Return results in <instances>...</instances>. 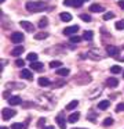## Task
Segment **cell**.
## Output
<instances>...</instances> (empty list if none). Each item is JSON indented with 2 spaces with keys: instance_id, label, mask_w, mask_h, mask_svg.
<instances>
[{
  "instance_id": "cell-43",
  "label": "cell",
  "mask_w": 124,
  "mask_h": 129,
  "mask_svg": "<svg viewBox=\"0 0 124 129\" xmlns=\"http://www.w3.org/2000/svg\"><path fill=\"white\" fill-rule=\"evenodd\" d=\"M123 78H124V72H123Z\"/></svg>"
},
{
  "instance_id": "cell-36",
  "label": "cell",
  "mask_w": 124,
  "mask_h": 129,
  "mask_svg": "<svg viewBox=\"0 0 124 129\" xmlns=\"http://www.w3.org/2000/svg\"><path fill=\"white\" fill-rule=\"evenodd\" d=\"M85 0H74V7H80L83 6V3H84Z\"/></svg>"
},
{
  "instance_id": "cell-14",
  "label": "cell",
  "mask_w": 124,
  "mask_h": 129,
  "mask_svg": "<svg viewBox=\"0 0 124 129\" xmlns=\"http://www.w3.org/2000/svg\"><path fill=\"white\" fill-rule=\"evenodd\" d=\"M109 106H110L109 100H101L98 103V108L99 110H106V108H109Z\"/></svg>"
},
{
  "instance_id": "cell-8",
  "label": "cell",
  "mask_w": 124,
  "mask_h": 129,
  "mask_svg": "<svg viewBox=\"0 0 124 129\" xmlns=\"http://www.w3.org/2000/svg\"><path fill=\"white\" fill-rule=\"evenodd\" d=\"M21 26L25 29V31H28V32H33L35 31V26H33V24L32 22H29V21H21Z\"/></svg>"
},
{
  "instance_id": "cell-34",
  "label": "cell",
  "mask_w": 124,
  "mask_h": 129,
  "mask_svg": "<svg viewBox=\"0 0 124 129\" xmlns=\"http://www.w3.org/2000/svg\"><path fill=\"white\" fill-rule=\"evenodd\" d=\"M87 118L91 121V122H95V112H94V111H91L90 114L87 115Z\"/></svg>"
},
{
  "instance_id": "cell-7",
  "label": "cell",
  "mask_w": 124,
  "mask_h": 129,
  "mask_svg": "<svg viewBox=\"0 0 124 129\" xmlns=\"http://www.w3.org/2000/svg\"><path fill=\"white\" fill-rule=\"evenodd\" d=\"M7 101H8V104H10V106H19V104L22 103V100H21V97H19V96H10Z\"/></svg>"
},
{
  "instance_id": "cell-31",
  "label": "cell",
  "mask_w": 124,
  "mask_h": 129,
  "mask_svg": "<svg viewBox=\"0 0 124 129\" xmlns=\"http://www.w3.org/2000/svg\"><path fill=\"white\" fill-rule=\"evenodd\" d=\"M124 111V103H118L116 106V112H123Z\"/></svg>"
},
{
  "instance_id": "cell-3",
  "label": "cell",
  "mask_w": 124,
  "mask_h": 129,
  "mask_svg": "<svg viewBox=\"0 0 124 129\" xmlns=\"http://www.w3.org/2000/svg\"><path fill=\"white\" fill-rule=\"evenodd\" d=\"M106 53L109 54L110 57H114V58H117L118 54H120V49H118L117 46L110 45V46H107V47H106Z\"/></svg>"
},
{
  "instance_id": "cell-21",
  "label": "cell",
  "mask_w": 124,
  "mask_h": 129,
  "mask_svg": "<svg viewBox=\"0 0 124 129\" xmlns=\"http://www.w3.org/2000/svg\"><path fill=\"white\" fill-rule=\"evenodd\" d=\"M77 106H79V101H77V100H73V101H70V103L66 106V110H68V111H72V110H74Z\"/></svg>"
},
{
  "instance_id": "cell-41",
  "label": "cell",
  "mask_w": 124,
  "mask_h": 129,
  "mask_svg": "<svg viewBox=\"0 0 124 129\" xmlns=\"http://www.w3.org/2000/svg\"><path fill=\"white\" fill-rule=\"evenodd\" d=\"M2 129H8V128H7V126H2Z\"/></svg>"
},
{
  "instance_id": "cell-28",
  "label": "cell",
  "mask_w": 124,
  "mask_h": 129,
  "mask_svg": "<svg viewBox=\"0 0 124 129\" xmlns=\"http://www.w3.org/2000/svg\"><path fill=\"white\" fill-rule=\"evenodd\" d=\"M116 29H118V31H123L124 29V20H121V21H118V22H116Z\"/></svg>"
},
{
  "instance_id": "cell-25",
  "label": "cell",
  "mask_w": 124,
  "mask_h": 129,
  "mask_svg": "<svg viewBox=\"0 0 124 129\" xmlns=\"http://www.w3.org/2000/svg\"><path fill=\"white\" fill-rule=\"evenodd\" d=\"M50 67H51V68H57V70H58V68L62 67V62L55 60V61H51V62H50Z\"/></svg>"
},
{
  "instance_id": "cell-26",
  "label": "cell",
  "mask_w": 124,
  "mask_h": 129,
  "mask_svg": "<svg viewBox=\"0 0 124 129\" xmlns=\"http://www.w3.org/2000/svg\"><path fill=\"white\" fill-rule=\"evenodd\" d=\"M110 72L112 74H120L121 72V67H118V65H113V67H110Z\"/></svg>"
},
{
  "instance_id": "cell-44",
  "label": "cell",
  "mask_w": 124,
  "mask_h": 129,
  "mask_svg": "<svg viewBox=\"0 0 124 129\" xmlns=\"http://www.w3.org/2000/svg\"><path fill=\"white\" fill-rule=\"evenodd\" d=\"M73 129H79V128H73Z\"/></svg>"
},
{
  "instance_id": "cell-19",
  "label": "cell",
  "mask_w": 124,
  "mask_h": 129,
  "mask_svg": "<svg viewBox=\"0 0 124 129\" xmlns=\"http://www.w3.org/2000/svg\"><path fill=\"white\" fill-rule=\"evenodd\" d=\"M28 125L26 123H21V122H14L11 125V129H26Z\"/></svg>"
},
{
  "instance_id": "cell-40",
  "label": "cell",
  "mask_w": 124,
  "mask_h": 129,
  "mask_svg": "<svg viewBox=\"0 0 124 129\" xmlns=\"http://www.w3.org/2000/svg\"><path fill=\"white\" fill-rule=\"evenodd\" d=\"M117 58H118V60H121V61H124V57H123V58H120V57H117Z\"/></svg>"
},
{
  "instance_id": "cell-6",
  "label": "cell",
  "mask_w": 124,
  "mask_h": 129,
  "mask_svg": "<svg viewBox=\"0 0 124 129\" xmlns=\"http://www.w3.org/2000/svg\"><path fill=\"white\" fill-rule=\"evenodd\" d=\"M22 40H24V34H21V32H14V34H11V42L13 43H21Z\"/></svg>"
},
{
  "instance_id": "cell-10",
  "label": "cell",
  "mask_w": 124,
  "mask_h": 129,
  "mask_svg": "<svg viewBox=\"0 0 124 129\" xmlns=\"http://www.w3.org/2000/svg\"><path fill=\"white\" fill-rule=\"evenodd\" d=\"M30 67H32V70L33 71H43V68H44V65H43V62H39V61H35V62H30Z\"/></svg>"
},
{
  "instance_id": "cell-27",
  "label": "cell",
  "mask_w": 124,
  "mask_h": 129,
  "mask_svg": "<svg viewBox=\"0 0 124 129\" xmlns=\"http://www.w3.org/2000/svg\"><path fill=\"white\" fill-rule=\"evenodd\" d=\"M81 42V38L77 36V35H73V36H70V43H80Z\"/></svg>"
},
{
  "instance_id": "cell-37",
  "label": "cell",
  "mask_w": 124,
  "mask_h": 129,
  "mask_svg": "<svg viewBox=\"0 0 124 129\" xmlns=\"http://www.w3.org/2000/svg\"><path fill=\"white\" fill-rule=\"evenodd\" d=\"M44 122H46V118H40L39 122H37V126H39V128H41V126L44 125Z\"/></svg>"
},
{
  "instance_id": "cell-12",
  "label": "cell",
  "mask_w": 124,
  "mask_h": 129,
  "mask_svg": "<svg viewBox=\"0 0 124 129\" xmlns=\"http://www.w3.org/2000/svg\"><path fill=\"white\" fill-rule=\"evenodd\" d=\"M90 11H92V13H102V11H103V7H102L101 4H91V6H90Z\"/></svg>"
},
{
  "instance_id": "cell-2",
  "label": "cell",
  "mask_w": 124,
  "mask_h": 129,
  "mask_svg": "<svg viewBox=\"0 0 124 129\" xmlns=\"http://www.w3.org/2000/svg\"><path fill=\"white\" fill-rule=\"evenodd\" d=\"M15 114H17V111H15V110H13V108H3L2 110V118L4 121L11 119L13 117H15Z\"/></svg>"
},
{
  "instance_id": "cell-15",
  "label": "cell",
  "mask_w": 124,
  "mask_h": 129,
  "mask_svg": "<svg viewBox=\"0 0 124 129\" xmlns=\"http://www.w3.org/2000/svg\"><path fill=\"white\" fill-rule=\"evenodd\" d=\"M106 85H107L109 87H116V86L118 85V79H117V78H109V79L106 81Z\"/></svg>"
},
{
  "instance_id": "cell-5",
  "label": "cell",
  "mask_w": 124,
  "mask_h": 129,
  "mask_svg": "<svg viewBox=\"0 0 124 129\" xmlns=\"http://www.w3.org/2000/svg\"><path fill=\"white\" fill-rule=\"evenodd\" d=\"M58 122V126H59L61 129H66V122H65V114L63 112H59V114L57 115V119H55Z\"/></svg>"
},
{
  "instance_id": "cell-13",
  "label": "cell",
  "mask_w": 124,
  "mask_h": 129,
  "mask_svg": "<svg viewBox=\"0 0 124 129\" xmlns=\"http://www.w3.org/2000/svg\"><path fill=\"white\" fill-rule=\"evenodd\" d=\"M80 118V112H72L70 115H69V118H68V121L70 123H74V122H77V119Z\"/></svg>"
},
{
  "instance_id": "cell-29",
  "label": "cell",
  "mask_w": 124,
  "mask_h": 129,
  "mask_svg": "<svg viewBox=\"0 0 124 129\" xmlns=\"http://www.w3.org/2000/svg\"><path fill=\"white\" fill-rule=\"evenodd\" d=\"M110 125H113V118H105L103 119V126H110Z\"/></svg>"
},
{
  "instance_id": "cell-16",
  "label": "cell",
  "mask_w": 124,
  "mask_h": 129,
  "mask_svg": "<svg viewBox=\"0 0 124 129\" xmlns=\"http://www.w3.org/2000/svg\"><path fill=\"white\" fill-rule=\"evenodd\" d=\"M59 18L63 21V22H69V21H72V15L69 14V13H61Z\"/></svg>"
},
{
  "instance_id": "cell-23",
  "label": "cell",
  "mask_w": 124,
  "mask_h": 129,
  "mask_svg": "<svg viewBox=\"0 0 124 129\" xmlns=\"http://www.w3.org/2000/svg\"><path fill=\"white\" fill-rule=\"evenodd\" d=\"M47 25H48V18H47V17H43L40 21H39V28L43 29V28H46Z\"/></svg>"
},
{
  "instance_id": "cell-30",
  "label": "cell",
  "mask_w": 124,
  "mask_h": 129,
  "mask_svg": "<svg viewBox=\"0 0 124 129\" xmlns=\"http://www.w3.org/2000/svg\"><path fill=\"white\" fill-rule=\"evenodd\" d=\"M112 18H114V14H113V13H105L103 14V20L105 21H109V20H112Z\"/></svg>"
},
{
  "instance_id": "cell-38",
  "label": "cell",
  "mask_w": 124,
  "mask_h": 129,
  "mask_svg": "<svg viewBox=\"0 0 124 129\" xmlns=\"http://www.w3.org/2000/svg\"><path fill=\"white\" fill-rule=\"evenodd\" d=\"M118 6H120V9L124 10V0H120V2H118Z\"/></svg>"
},
{
  "instance_id": "cell-1",
  "label": "cell",
  "mask_w": 124,
  "mask_h": 129,
  "mask_svg": "<svg viewBox=\"0 0 124 129\" xmlns=\"http://www.w3.org/2000/svg\"><path fill=\"white\" fill-rule=\"evenodd\" d=\"M46 9V3L44 2H39V0H33V2H28L26 3V10L30 13H39L41 10Z\"/></svg>"
},
{
  "instance_id": "cell-33",
  "label": "cell",
  "mask_w": 124,
  "mask_h": 129,
  "mask_svg": "<svg viewBox=\"0 0 124 129\" xmlns=\"http://www.w3.org/2000/svg\"><path fill=\"white\" fill-rule=\"evenodd\" d=\"M15 65H17V67H24V65H25V61H24L22 58H17V60H15Z\"/></svg>"
},
{
  "instance_id": "cell-22",
  "label": "cell",
  "mask_w": 124,
  "mask_h": 129,
  "mask_svg": "<svg viewBox=\"0 0 124 129\" xmlns=\"http://www.w3.org/2000/svg\"><path fill=\"white\" fill-rule=\"evenodd\" d=\"M47 38H48V34H47V32H40V34L35 35L36 40H43V39H47Z\"/></svg>"
},
{
  "instance_id": "cell-11",
  "label": "cell",
  "mask_w": 124,
  "mask_h": 129,
  "mask_svg": "<svg viewBox=\"0 0 124 129\" xmlns=\"http://www.w3.org/2000/svg\"><path fill=\"white\" fill-rule=\"evenodd\" d=\"M22 53H24V47H22V46H17L15 49H13V51H11V56L18 57V56H21Z\"/></svg>"
},
{
  "instance_id": "cell-39",
  "label": "cell",
  "mask_w": 124,
  "mask_h": 129,
  "mask_svg": "<svg viewBox=\"0 0 124 129\" xmlns=\"http://www.w3.org/2000/svg\"><path fill=\"white\" fill-rule=\"evenodd\" d=\"M43 129H54V126H46V128H43Z\"/></svg>"
},
{
  "instance_id": "cell-18",
  "label": "cell",
  "mask_w": 124,
  "mask_h": 129,
  "mask_svg": "<svg viewBox=\"0 0 124 129\" xmlns=\"http://www.w3.org/2000/svg\"><path fill=\"white\" fill-rule=\"evenodd\" d=\"M83 39L88 40V42H91V40L94 39V32L92 31H85L84 35H83Z\"/></svg>"
},
{
  "instance_id": "cell-9",
  "label": "cell",
  "mask_w": 124,
  "mask_h": 129,
  "mask_svg": "<svg viewBox=\"0 0 124 129\" xmlns=\"http://www.w3.org/2000/svg\"><path fill=\"white\" fill-rule=\"evenodd\" d=\"M21 76L24 79H33V74H32V71L30 70H28V68H22V71H21Z\"/></svg>"
},
{
  "instance_id": "cell-4",
  "label": "cell",
  "mask_w": 124,
  "mask_h": 129,
  "mask_svg": "<svg viewBox=\"0 0 124 129\" xmlns=\"http://www.w3.org/2000/svg\"><path fill=\"white\" fill-rule=\"evenodd\" d=\"M77 32H79V25H72L63 29V35H66V36H73Z\"/></svg>"
},
{
  "instance_id": "cell-42",
  "label": "cell",
  "mask_w": 124,
  "mask_h": 129,
  "mask_svg": "<svg viewBox=\"0 0 124 129\" xmlns=\"http://www.w3.org/2000/svg\"><path fill=\"white\" fill-rule=\"evenodd\" d=\"M0 2H2V3H4V2H6V0H0Z\"/></svg>"
},
{
  "instance_id": "cell-35",
  "label": "cell",
  "mask_w": 124,
  "mask_h": 129,
  "mask_svg": "<svg viewBox=\"0 0 124 129\" xmlns=\"http://www.w3.org/2000/svg\"><path fill=\"white\" fill-rule=\"evenodd\" d=\"M63 6H68V7L74 6V0H63Z\"/></svg>"
},
{
  "instance_id": "cell-32",
  "label": "cell",
  "mask_w": 124,
  "mask_h": 129,
  "mask_svg": "<svg viewBox=\"0 0 124 129\" xmlns=\"http://www.w3.org/2000/svg\"><path fill=\"white\" fill-rule=\"evenodd\" d=\"M80 18H81L83 21H85V22H90L91 21V15H88V14H81Z\"/></svg>"
},
{
  "instance_id": "cell-20",
  "label": "cell",
  "mask_w": 124,
  "mask_h": 129,
  "mask_svg": "<svg viewBox=\"0 0 124 129\" xmlns=\"http://www.w3.org/2000/svg\"><path fill=\"white\" fill-rule=\"evenodd\" d=\"M37 83L40 85V86H50L51 82H50V79H47V78H39Z\"/></svg>"
},
{
  "instance_id": "cell-17",
  "label": "cell",
  "mask_w": 124,
  "mask_h": 129,
  "mask_svg": "<svg viewBox=\"0 0 124 129\" xmlns=\"http://www.w3.org/2000/svg\"><path fill=\"white\" fill-rule=\"evenodd\" d=\"M69 72H70V71H69L68 68H58L57 70V75L58 76H68Z\"/></svg>"
},
{
  "instance_id": "cell-24",
  "label": "cell",
  "mask_w": 124,
  "mask_h": 129,
  "mask_svg": "<svg viewBox=\"0 0 124 129\" xmlns=\"http://www.w3.org/2000/svg\"><path fill=\"white\" fill-rule=\"evenodd\" d=\"M37 57L39 56L36 53H29L26 56V60H28V61H30V62H35V61H37Z\"/></svg>"
}]
</instances>
